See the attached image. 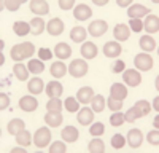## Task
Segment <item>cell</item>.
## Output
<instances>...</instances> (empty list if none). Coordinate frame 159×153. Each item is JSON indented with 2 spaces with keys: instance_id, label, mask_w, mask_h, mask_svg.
I'll list each match as a JSON object with an SVG mask.
<instances>
[{
  "instance_id": "52",
  "label": "cell",
  "mask_w": 159,
  "mask_h": 153,
  "mask_svg": "<svg viewBox=\"0 0 159 153\" xmlns=\"http://www.w3.org/2000/svg\"><path fill=\"white\" fill-rule=\"evenodd\" d=\"M92 3H96V5H99V7H103V5L108 3V0H92Z\"/></svg>"
},
{
  "instance_id": "7",
  "label": "cell",
  "mask_w": 159,
  "mask_h": 153,
  "mask_svg": "<svg viewBox=\"0 0 159 153\" xmlns=\"http://www.w3.org/2000/svg\"><path fill=\"white\" fill-rule=\"evenodd\" d=\"M107 30H108V24H107V21H102V19L92 21L89 24V27H88V32L92 37H102Z\"/></svg>"
},
{
  "instance_id": "4",
  "label": "cell",
  "mask_w": 159,
  "mask_h": 153,
  "mask_svg": "<svg viewBox=\"0 0 159 153\" xmlns=\"http://www.w3.org/2000/svg\"><path fill=\"white\" fill-rule=\"evenodd\" d=\"M49 142H51V131L48 128H40V129H37V132L34 136V144L38 148H45V147H48Z\"/></svg>"
},
{
  "instance_id": "44",
  "label": "cell",
  "mask_w": 159,
  "mask_h": 153,
  "mask_svg": "<svg viewBox=\"0 0 159 153\" xmlns=\"http://www.w3.org/2000/svg\"><path fill=\"white\" fill-rule=\"evenodd\" d=\"M65 150H67V147H65L64 142H54L49 148L51 153H65Z\"/></svg>"
},
{
  "instance_id": "14",
  "label": "cell",
  "mask_w": 159,
  "mask_h": 153,
  "mask_svg": "<svg viewBox=\"0 0 159 153\" xmlns=\"http://www.w3.org/2000/svg\"><path fill=\"white\" fill-rule=\"evenodd\" d=\"M38 107V100L32 96H24L19 99V109L24 112H35Z\"/></svg>"
},
{
  "instance_id": "27",
  "label": "cell",
  "mask_w": 159,
  "mask_h": 153,
  "mask_svg": "<svg viewBox=\"0 0 159 153\" xmlns=\"http://www.w3.org/2000/svg\"><path fill=\"white\" fill-rule=\"evenodd\" d=\"M27 89H29V91H30L32 94H42V91L45 89V83H43V80H42V78L35 76V78H32V80L29 81Z\"/></svg>"
},
{
  "instance_id": "38",
  "label": "cell",
  "mask_w": 159,
  "mask_h": 153,
  "mask_svg": "<svg viewBox=\"0 0 159 153\" xmlns=\"http://www.w3.org/2000/svg\"><path fill=\"white\" fill-rule=\"evenodd\" d=\"M46 109H48V112H61L62 110V102L57 97H51L49 102L46 104Z\"/></svg>"
},
{
  "instance_id": "39",
  "label": "cell",
  "mask_w": 159,
  "mask_h": 153,
  "mask_svg": "<svg viewBox=\"0 0 159 153\" xmlns=\"http://www.w3.org/2000/svg\"><path fill=\"white\" fill-rule=\"evenodd\" d=\"M124 123V113L121 112H113V115L110 117V124L118 128V126H121Z\"/></svg>"
},
{
  "instance_id": "1",
  "label": "cell",
  "mask_w": 159,
  "mask_h": 153,
  "mask_svg": "<svg viewBox=\"0 0 159 153\" xmlns=\"http://www.w3.org/2000/svg\"><path fill=\"white\" fill-rule=\"evenodd\" d=\"M150 110H151V107H150V104H148L147 100H145V99H143V100H139V102H135L134 107H130V109L124 113V121L134 123L135 120L145 117V115H148Z\"/></svg>"
},
{
  "instance_id": "40",
  "label": "cell",
  "mask_w": 159,
  "mask_h": 153,
  "mask_svg": "<svg viewBox=\"0 0 159 153\" xmlns=\"http://www.w3.org/2000/svg\"><path fill=\"white\" fill-rule=\"evenodd\" d=\"M89 132H91V136H94V137L102 136L105 132V126L102 123H92V126L89 128Z\"/></svg>"
},
{
  "instance_id": "48",
  "label": "cell",
  "mask_w": 159,
  "mask_h": 153,
  "mask_svg": "<svg viewBox=\"0 0 159 153\" xmlns=\"http://www.w3.org/2000/svg\"><path fill=\"white\" fill-rule=\"evenodd\" d=\"M124 67H126V64H124V61H116V62H113V66H111V72H115V73H118V72H124Z\"/></svg>"
},
{
  "instance_id": "32",
  "label": "cell",
  "mask_w": 159,
  "mask_h": 153,
  "mask_svg": "<svg viewBox=\"0 0 159 153\" xmlns=\"http://www.w3.org/2000/svg\"><path fill=\"white\" fill-rule=\"evenodd\" d=\"M13 73L16 75V78L19 81H24V80L29 78V70H27V67H25L24 64H16V66L13 67Z\"/></svg>"
},
{
  "instance_id": "33",
  "label": "cell",
  "mask_w": 159,
  "mask_h": 153,
  "mask_svg": "<svg viewBox=\"0 0 159 153\" xmlns=\"http://www.w3.org/2000/svg\"><path fill=\"white\" fill-rule=\"evenodd\" d=\"M16 142H18L21 147H27V145H30V142H32V136H30V132H29L27 129H22L19 134H16Z\"/></svg>"
},
{
  "instance_id": "37",
  "label": "cell",
  "mask_w": 159,
  "mask_h": 153,
  "mask_svg": "<svg viewBox=\"0 0 159 153\" xmlns=\"http://www.w3.org/2000/svg\"><path fill=\"white\" fill-rule=\"evenodd\" d=\"M65 109H67V112H70V113H76L78 109H80L78 99H75V97H67V100H65Z\"/></svg>"
},
{
  "instance_id": "6",
  "label": "cell",
  "mask_w": 159,
  "mask_h": 153,
  "mask_svg": "<svg viewBox=\"0 0 159 153\" xmlns=\"http://www.w3.org/2000/svg\"><path fill=\"white\" fill-rule=\"evenodd\" d=\"M123 80H124V83L127 86L135 88V86H139L142 83V75L137 70H134V69H127V70L123 72Z\"/></svg>"
},
{
  "instance_id": "36",
  "label": "cell",
  "mask_w": 159,
  "mask_h": 153,
  "mask_svg": "<svg viewBox=\"0 0 159 153\" xmlns=\"http://www.w3.org/2000/svg\"><path fill=\"white\" fill-rule=\"evenodd\" d=\"M88 148H89L91 153H103L105 151V144L102 142L100 139H94V140H91V142H89Z\"/></svg>"
},
{
  "instance_id": "12",
  "label": "cell",
  "mask_w": 159,
  "mask_h": 153,
  "mask_svg": "<svg viewBox=\"0 0 159 153\" xmlns=\"http://www.w3.org/2000/svg\"><path fill=\"white\" fill-rule=\"evenodd\" d=\"M110 97L123 102L127 97V88L124 85H121V83H113L111 89H110Z\"/></svg>"
},
{
  "instance_id": "28",
  "label": "cell",
  "mask_w": 159,
  "mask_h": 153,
  "mask_svg": "<svg viewBox=\"0 0 159 153\" xmlns=\"http://www.w3.org/2000/svg\"><path fill=\"white\" fill-rule=\"evenodd\" d=\"M86 29H83L81 26H76V27H73L70 30V38L75 42V43H81L84 42V38H86Z\"/></svg>"
},
{
  "instance_id": "2",
  "label": "cell",
  "mask_w": 159,
  "mask_h": 153,
  "mask_svg": "<svg viewBox=\"0 0 159 153\" xmlns=\"http://www.w3.org/2000/svg\"><path fill=\"white\" fill-rule=\"evenodd\" d=\"M34 53H35L34 43H30V42L18 43V45H15V46L11 48V59L16 61V62H19V61H22V59L30 58Z\"/></svg>"
},
{
  "instance_id": "17",
  "label": "cell",
  "mask_w": 159,
  "mask_h": 153,
  "mask_svg": "<svg viewBox=\"0 0 159 153\" xmlns=\"http://www.w3.org/2000/svg\"><path fill=\"white\" fill-rule=\"evenodd\" d=\"M143 142V134L140 129H130L129 134H127V144L132 147V148H139Z\"/></svg>"
},
{
  "instance_id": "55",
  "label": "cell",
  "mask_w": 159,
  "mask_h": 153,
  "mask_svg": "<svg viewBox=\"0 0 159 153\" xmlns=\"http://www.w3.org/2000/svg\"><path fill=\"white\" fill-rule=\"evenodd\" d=\"M157 126H159V120H157V117H156V120H154V128L157 129Z\"/></svg>"
},
{
  "instance_id": "23",
  "label": "cell",
  "mask_w": 159,
  "mask_h": 153,
  "mask_svg": "<svg viewBox=\"0 0 159 153\" xmlns=\"http://www.w3.org/2000/svg\"><path fill=\"white\" fill-rule=\"evenodd\" d=\"M46 94L49 96V97H59L61 94H62V91H64V88H62V85L59 83V81H49L48 85H46Z\"/></svg>"
},
{
  "instance_id": "45",
  "label": "cell",
  "mask_w": 159,
  "mask_h": 153,
  "mask_svg": "<svg viewBox=\"0 0 159 153\" xmlns=\"http://www.w3.org/2000/svg\"><path fill=\"white\" fill-rule=\"evenodd\" d=\"M147 140H148L151 145H157V144H159V132H157V129L150 131L148 136H147Z\"/></svg>"
},
{
  "instance_id": "19",
  "label": "cell",
  "mask_w": 159,
  "mask_h": 153,
  "mask_svg": "<svg viewBox=\"0 0 159 153\" xmlns=\"http://www.w3.org/2000/svg\"><path fill=\"white\" fill-rule=\"evenodd\" d=\"M62 115L61 112H48L45 115V123L49 126V128H57L62 124Z\"/></svg>"
},
{
  "instance_id": "20",
  "label": "cell",
  "mask_w": 159,
  "mask_h": 153,
  "mask_svg": "<svg viewBox=\"0 0 159 153\" xmlns=\"http://www.w3.org/2000/svg\"><path fill=\"white\" fill-rule=\"evenodd\" d=\"M81 56L86 59H94L97 56V46L92 42H84L81 45Z\"/></svg>"
},
{
  "instance_id": "13",
  "label": "cell",
  "mask_w": 159,
  "mask_h": 153,
  "mask_svg": "<svg viewBox=\"0 0 159 153\" xmlns=\"http://www.w3.org/2000/svg\"><path fill=\"white\" fill-rule=\"evenodd\" d=\"M30 11L38 16H45L49 13V5L45 0H32L30 2Z\"/></svg>"
},
{
  "instance_id": "47",
  "label": "cell",
  "mask_w": 159,
  "mask_h": 153,
  "mask_svg": "<svg viewBox=\"0 0 159 153\" xmlns=\"http://www.w3.org/2000/svg\"><path fill=\"white\" fill-rule=\"evenodd\" d=\"M130 30H134V32H140L143 29V22L140 19H130Z\"/></svg>"
},
{
  "instance_id": "18",
  "label": "cell",
  "mask_w": 159,
  "mask_h": 153,
  "mask_svg": "<svg viewBox=\"0 0 159 153\" xmlns=\"http://www.w3.org/2000/svg\"><path fill=\"white\" fill-rule=\"evenodd\" d=\"M143 29L150 34H156L159 30V18L156 15H148L143 22Z\"/></svg>"
},
{
  "instance_id": "8",
  "label": "cell",
  "mask_w": 159,
  "mask_h": 153,
  "mask_svg": "<svg viewBox=\"0 0 159 153\" xmlns=\"http://www.w3.org/2000/svg\"><path fill=\"white\" fill-rule=\"evenodd\" d=\"M150 8H147V7H143V5H140V3H134V5H130L129 7V10H127V15H129V18L130 19H140V18H143V16H148L150 15Z\"/></svg>"
},
{
  "instance_id": "46",
  "label": "cell",
  "mask_w": 159,
  "mask_h": 153,
  "mask_svg": "<svg viewBox=\"0 0 159 153\" xmlns=\"http://www.w3.org/2000/svg\"><path fill=\"white\" fill-rule=\"evenodd\" d=\"M38 56H40L42 61H49L52 58V51L48 49V48H40L38 49Z\"/></svg>"
},
{
  "instance_id": "22",
  "label": "cell",
  "mask_w": 159,
  "mask_h": 153,
  "mask_svg": "<svg viewBox=\"0 0 159 153\" xmlns=\"http://www.w3.org/2000/svg\"><path fill=\"white\" fill-rule=\"evenodd\" d=\"M78 136H80V132L73 126L64 128L62 132H61V137H62V140H65V142H75V140H78Z\"/></svg>"
},
{
  "instance_id": "9",
  "label": "cell",
  "mask_w": 159,
  "mask_h": 153,
  "mask_svg": "<svg viewBox=\"0 0 159 153\" xmlns=\"http://www.w3.org/2000/svg\"><path fill=\"white\" fill-rule=\"evenodd\" d=\"M121 53H123V48L116 40L115 42H107L103 45V54L107 58H118Z\"/></svg>"
},
{
  "instance_id": "31",
  "label": "cell",
  "mask_w": 159,
  "mask_h": 153,
  "mask_svg": "<svg viewBox=\"0 0 159 153\" xmlns=\"http://www.w3.org/2000/svg\"><path fill=\"white\" fill-rule=\"evenodd\" d=\"M13 30H15L16 35H19V37H25L30 32V24L24 22V21H16L15 24H13Z\"/></svg>"
},
{
  "instance_id": "24",
  "label": "cell",
  "mask_w": 159,
  "mask_h": 153,
  "mask_svg": "<svg viewBox=\"0 0 159 153\" xmlns=\"http://www.w3.org/2000/svg\"><path fill=\"white\" fill-rule=\"evenodd\" d=\"M7 129H8V132H10L11 136H16V134H19L22 129H25V124H24V121H22L21 118H15V120H11V121L8 123Z\"/></svg>"
},
{
  "instance_id": "21",
  "label": "cell",
  "mask_w": 159,
  "mask_h": 153,
  "mask_svg": "<svg viewBox=\"0 0 159 153\" xmlns=\"http://www.w3.org/2000/svg\"><path fill=\"white\" fill-rule=\"evenodd\" d=\"M92 96H94V89L89 88V86H84L81 89H78V94H76V99L80 104H89Z\"/></svg>"
},
{
  "instance_id": "50",
  "label": "cell",
  "mask_w": 159,
  "mask_h": 153,
  "mask_svg": "<svg viewBox=\"0 0 159 153\" xmlns=\"http://www.w3.org/2000/svg\"><path fill=\"white\" fill-rule=\"evenodd\" d=\"M0 100H2V104H0V109H2V110H3V109H7V107L10 105V99H8V96H7V94H3V93L0 94Z\"/></svg>"
},
{
  "instance_id": "5",
  "label": "cell",
  "mask_w": 159,
  "mask_h": 153,
  "mask_svg": "<svg viewBox=\"0 0 159 153\" xmlns=\"http://www.w3.org/2000/svg\"><path fill=\"white\" fill-rule=\"evenodd\" d=\"M134 64H135V67L139 70H143V72H147L153 67V58L148 54V53H140L134 58Z\"/></svg>"
},
{
  "instance_id": "51",
  "label": "cell",
  "mask_w": 159,
  "mask_h": 153,
  "mask_svg": "<svg viewBox=\"0 0 159 153\" xmlns=\"http://www.w3.org/2000/svg\"><path fill=\"white\" fill-rule=\"evenodd\" d=\"M116 3H118V7H130L132 5L130 0H116Z\"/></svg>"
},
{
  "instance_id": "30",
  "label": "cell",
  "mask_w": 159,
  "mask_h": 153,
  "mask_svg": "<svg viewBox=\"0 0 159 153\" xmlns=\"http://www.w3.org/2000/svg\"><path fill=\"white\" fill-rule=\"evenodd\" d=\"M139 43H140V48H142L143 51H154V49H156V42H154V38L150 37V35L140 37Z\"/></svg>"
},
{
  "instance_id": "26",
  "label": "cell",
  "mask_w": 159,
  "mask_h": 153,
  "mask_svg": "<svg viewBox=\"0 0 159 153\" xmlns=\"http://www.w3.org/2000/svg\"><path fill=\"white\" fill-rule=\"evenodd\" d=\"M51 75L52 76H56V78H61V76H64L65 73H67V66H65L64 62L61 61H56V62H52L51 64Z\"/></svg>"
},
{
  "instance_id": "15",
  "label": "cell",
  "mask_w": 159,
  "mask_h": 153,
  "mask_svg": "<svg viewBox=\"0 0 159 153\" xmlns=\"http://www.w3.org/2000/svg\"><path fill=\"white\" fill-rule=\"evenodd\" d=\"M46 29L49 32V35L56 37V35H61L64 32V22L59 19V18H52L49 19V22L46 24Z\"/></svg>"
},
{
  "instance_id": "43",
  "label": "cell",
  "mask_w": 159,
  "mask_h": 153,
  "mask_svg": "<svg viewBox=\"0 0 159 153\" xmlns=\"http://www.w3.org/2000/svg\"><path fill=\"white\" fill-rule=\"evenodd\" d=\"M107 105H108V109H110L111 112H119V110H121V107H123V102L108 97V99H107Z\"/></svg>"
},
{
  "instance_id": "35",
  "label": "cell",
  "mask_w": 159,
  "mask_h": 153,
  "mask_svg": "<svg viewBox=\"0 0 159 153\" xmlns=\"http://www.w3.org/2000/svg\"><path fill=\"white\" fill-rule=\"evenodd\" d=\"M43 70H45V64H43L42 59H32V61H29V72L38 75V73H42Z\"/></svg>"
},
{
  "instance_id": "29",
  "label": "cell",
  "mask_w": 159,
  "mask_h": 153,
  "mask_svg": "<svg viewBox=\"0 0 159 153\" xmlns=\"http://www.w3.org/2000/svg\"><path fill=\"white\" fill-rule=\"evenodd\" d=\"M29 24H30V32H32L34 35L43 34V30H45V27H46V24H45V21H43L42 18H34Z\"/></svg>"
},
{
  "instance_id": "49",
  "label": "cell",
  "mask_w": 159,
  "mask_h": 153,
  "mask_svg": "<svg viewBox=\"0 0 159 153\" xmlns=\"http://www.w3.org/2000/svg\"><path fill=\"white\" fill-rule=\"evenodd\" d=\"M73 5H75L73 0H59V7L62 10H70V8H73Z\"/></svg>"
},
{
  "instance_id": "42",
  "label": "cell",
  "mask_w": 159,
  "mask_h": 153,
  "mask_svg": "<svg viewBox=\"0 0 159 153\" xmlns=\"http://www.w3.org/2000/svg\"><path fill=\"white\" fill-rule=\"evenodd\" d=\"M124 144H126V139H124L121 134H115V136L111 137V145H113V148H123Z\"/></svg>"
},
{
  "instance_id": "11",
  "label": "cell",
  "mask_w": 159,
  "mask_h": 153,
  "mask_svg": "<svg viewBox=\"0 0 159 153\" xmlns=\"http://www.w3.org/2000/svg\"><path fill=\"white\" fill-rule=\"evenodd\" d=\"M73 16H75V19H78V21H86V19H89V18L92 16V10H91L86 3H80V5H76L75 10H73Z\"/></svg>"
},
{
  "instance_id": "54",
  "label": "cell",
  "mask_w": 159,
  "mask_h": 153,
  "mask_svg": "<svg viewBox=\"0 0 159 153\" xmlns=\"http://www.w3.org/2000/svg\"><path fill=\"white\" fill-rule=\"evenodd\" d=\"M11 151H13V153H25V150H24V148H13Z\"/></svg>"
},
{
  "instance_id": "34",
  "label": "cell",
  "mask_w": 159,
  "mask_h": 153,
  "mask_svg": "<svg viewBox=\"0 0 159 153\" xmlns=\"http://www.w3.org/2000/svg\"><path fill=\"white\" fill-rule=\"evenodd\" d=\"M91 102H92V110L94 112H102L103 109H105V97L103 96H100V94H94L92 96V99H91Z\"/></svg>"
},
{
  "instance_id": "16",
  "label": "cell",
  "mask_w": 159,
  "mask_h": 153,
  "mask_svg": "<svg viewBox=\"0 0 159 153\" xmlns=\"http://www.w3.org/2000/svg\"><path fill=\"white\" fill-rule=\"evenodd\" d=\"M113 35H115V38H116V42H124V40H127L129 35H130L129 26H126V24H116L115 29H113Z\"/></svg>"
},
{
  "instance_id": "3",
  "label": "cell",
  "mask_w": 159,
  "mask_h": 153,
  "mask_svg": "<svg viewBox=\"0 0 159 153\" xmlns=\"http://www.w3.org/2000/svg\"><path fill=\"white\" fill-rule=\"evenodd\" d=\"M69 73L72 76H75V78H81V76H84L88 73V64H86V61H83V59L72 61V64L69 66Z\"/></svg>"
},
{
  "instance_id": "10",
  "label": "cell",
  "mask_w": 159,
  "mask_h": 153,
  "mask_svg": "<svg viewBox=\"0 0 159 153\" xmlns=\"http://www.w3.org/2000/svg\"><path fill=\"white\" fill-rule=\"evenodd\" d=\"M76 120H78V123L81 124V126H89V124H92V120H94V110L89 109V107H83L81 110H80Z\"/></svg>"
},
{
  "instance_id": "25",
  "label": "cell",
  "mask_w": 159,
  "mask_h": 153,
  "mask_svg": "<svg viewBox=\"0 0 159 153\" xmlns=\"http://www.w3.org/2000/svg\"><path fill=\"white\" fill-rule=\"evenodd\" d=\"M54 54L59 58V59H67L72 56V48L67 45V43H57L54 46Z\"/></svg>"
},
{
  "instance_id": "53",
  "label": "cell",
  "mask_w": 159,
  "mask_h": 153,
  "mask_svg": "<svg viewBox=\"0 0 159 153\" xmlns=\"http://www.w3.org/2000/svg\"><path fill=\"white\" fill-rule=\"evenodd\" d=\"M157 102H159V97L156 96V97H154V100H153V107H154V110H156V112L159 110V104H157Z\"/></svg>"
},
{
  "instance_id": "41",
  "label": "cell",
  "mask_w": 159,
  "mask_h": 153,
  "mask_svg": "<svg viewBox=\"0 0 159 153\" xmlns=\"http://www.w3.org/2000/svg\"><path fill=\"white\" fill-rule=\"evenodd\" d=\"M3 5H5V8L8 11H16L22 5V0H5Z\"/></svg>"
}]
</instances>
